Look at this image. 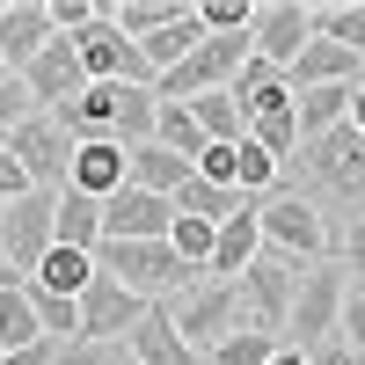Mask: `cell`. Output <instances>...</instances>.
<instances>
[{
    "instance_id": "f546056e",
    "label": "cell",
    "mask_w": 365,
    "mask_h": 365,
    "mask_svg": "<svg viewBox=\"0 0 365 365\" xmlns=\"http://www.w3.org/2000/svg\"><path fill=\"white\" fill-rule=\"evenodd\" d=\"M154 139L168 146V154H182V161H190L197 168V154H205V132H197V117H190V103H161V117H154Z\"/></svg>"
},
{
    "instance_id": "60d3db41",
    "label": "cell",
    "mask_w": 365,
    "mask_h": 365,
    "mask_svg": "<svg viewBox=\"0 0 365 365\" xmlns=\"http://www.w3.org/2000/svg\"><path fill=\"white\" fill-rule=\"evenodd\" d=\"M307 365H365V358H358L344 336H329V344H314V351H307Z\"/></svg>"
},
{
    "instance_id": "b9f144b4",
    "label": "cell",
    "mask_w": 365,
    "mask_h": 365,
    "mask_svg": "<svg viewBox=\"0 0 365 365\" xmlns=\"http://www.w3.org/2000/svg\"><path fill=\"white\" fill-rule=\"evenodd\" d=\"M351 132L365 139V88H358V103H351Z\"/></svg>"
},
{
    "instance_id": "8d00e7d4",
    "label": "cell",
    "mask_w": 365,
    "mask_h": 365,
    "mask_svg": "<svg viewBox=\"0 0 365 365\" xmlns=\"http://www.w3.org/2000/svg\"><path fill=\"white\" fill-rule=\"evenodd\" d=\"M58 365H139V358H132V344H66Z\"/></svg>"
},
{
    "instance_id": "2e32d148",
    "label": "cell",
    "mask_w": 365,
    "mask_h": 365,
    "mask_svg": "<svg viewBox=\"0 0 365 365\" xmlns=\"http://www.w3.org/2000/svg\"><path fill=\"white\" fill-rule=\"evenodd\" d=\"M125 182H132V154H125V146H110V139L73 146V175H66V190H81V197H117Z\"/></svg>"
},
{
    "instance_id": "1f68e13d",
    "label": "cell",
    "mask_w": 365,
    "mask_h": 365,
    "mask_svg": "<svg viewBox=\"0 0 365 365\" xmlns=\"http://www.w3.org/2000/svg\"><path fill=\"white\" fill-rule=\"evenodd\" d=\"M285 344L278 336H270V329H234V336L220 344V351H212L205 365H270V358H278Z\"/></svg>"
},
{
    "instance_id": "4fadbf2b",
    "label": "cell",
    "mask_w": 365,
    "mask_h": 365,
    "mask_svg": "<svg viewBox=\"0 0 365 365\" xmlns=\"http://www.w3.org/2000/svg\"><path fill=\"white\" fill-rule=\"evenodd\" d=\"M307 44H314V8H299V0H270V8H256V58H263V66L285 73Z\"/></svg>"
},
{
    "instance_id": "8fae6325",
    "label": "cell",
    "mask_w": 365,
    "mask_h": 365,
    "mask_svg": "<svg viewBox=\"0 0 365 365\" xmlns=\"http://www.w3.org/2000/svg\"><path fill=\"white\" fill-rule=\"evenodd\" d=\"M22 88L37 96V110H66L81 88H88V66H81V44L73 37H51L37 58L22 66Z\"/></svg>"
},
{
    "instance_id": "8992f818",
    "label": "cell",
    "mask_w": 365,
    "mask_h": 365,
    "mask_svg": "<svg viewBox=\"0 0 365 365\" xmlns=\"http://www.w3.org/2000/svg\"><path fill=\"white\" fill-rule=\"evenodd\" d=\"M51 249H58V190H29V197H15L0 212V256L22 278H37Z\"/></svg>"
},
{
    "instance_id": "ba28073f",
    "label": "cell",
    "mask_w": 365,
    "mask_h": 365,
    "mask_svg": "<svg viewBox=\"0 0 365 365\" xmlns=\"http://www.w3.org/2000/svg\"><path fill=\"white\" fill-rule=\"evenodd\" d=\"M299 278H307V270H299V263H285V256H256L249 270H241V299H249V322L256 329H270V336H278L285 344V314H292V292H299Z\"/></svg>"
},
{
    "instance_id": "ab89813d",
    "label": "cell",
    "mask_w": 365,
    "mask_h": 365,
    "mask_svg": "<svg viewBox=\"0 0 365 365\" xmlns=\"http://www.w3.org/2000/svg\"><path fill=\"white\" fill-rule=\"evenodd\" d=\"M197 175H205V182H227V190H241V182H234V146H205V154H197Z\"/></svg>"
},
{
    "instance_id": "52a82bcc",
    "label": "cell",
    "mask_w": 365,
    "mask_h": 365,
    "mask_svg": "<svg viewBox=\"0 0 365 365\" xmlns=\"http://www.w3.org/2000/svg\"><path fill=\"white\" fill-rule=\"evenodd\" d=\"M0 146H8V154L29 168V182H37V190H66V175H73V132L58 125L51 110H37L29 125H15Z\"/></svg>"
},
{
    "instance_id": "ffe728a7",
    "label": "cell",
    "mask_w": 365,
    "mask_h": 365,
    "mask_svg": "<svg viewBox=\"0 0 365 365\" xmlns=\"http://www.w3.org/2000/svg\"><path fill=\"white\" fill-rule=\"evenodd\" d=\"M197 168L182 161V154H168L161 139H146V146H132V190H154V197H175L182 182H190Z\"/></svg>"
},
{
    "instance_id": "9a60e30c",
    "label": "cell",
    "mask_w": 365,
    "mask_h": 365,
    "mask_svg": "<svg viewBox=\"0 0 365 365\" xmlns=\"http://www.w3.org/2000/svg\"><path fill=\"white\" fill-rule=\"evenodd\" d=\"M358 73H365V58H351L344 44H329V37H314L307 51H299L292 58V66H285V88H292V96H307V88H358Z\"/></svg>"
},
{
    "instance_id": "f6af8a7d",
    "label": "cell",
    "mask_w": 365,
    "mask_h": 365,
    "mask_svg": "<svg viewBox=\"0 0 365 365\" xmlns=\"http://www.w3.org/2000/svg\"><path fill=\"white\" fill-rule=\"evenodd\" d=\"M358 88H365V73H358Z\"/></svg>"
},
{
    "instance_id": "836d02e7",
    "label": "cell",
    "mask_w": 365,
    "mask_h": 365,
    "mask_svg": "<svg viewBox=\"0 0 365 365\" xmlns=\"http://www.w3.org/2000/svg\"><path fill=\"white\" fill-rule=\"evenodd\" d=\"M197 22L205 37H241V29H256V8L249 0H197Z\"/></svg>"
},
{
    "instance_id": "7402d4cb",
    "label": "cell",
    "mask_w": 365,
    "mask_h": 365,
    "mask_svg": "<svg viewBox=\"0 0 365 365\" xmlns=\"http://www.w3.org/2000/svg\"><path fill=\"white\" fill-rule=\"evenodd\" d=\"M351 103H358L351 81H344V88H307V96H292V110H299V139H322V132L351 125Z\"/></svg>"
},
{
    "instance_id": "7c38bea8",
    "label": "cell",
    "mask_w": 365,
    "mask_h": 365,
    "mask_svg": "<svg viewBox=\"0 0 365 365\" xmlns=\"http://www.w3.org/2000/svg\"><path fill=\"white\" fill-rule=\"evenodd\" d=\"M168 227H175V205L154 190L125 182L117 197H103V241H168Z\"/></svg>"
},
{
    "instance_id": "5bb4252c",
    "label": "cell",
    "mask_w": 365,
    "mask_h": 365,
    "mask_svg": "<svg viewBox=\"0 0 365 365\" xmlns=\"http://www.w3.org/2000/svg\"><path fill=\"white\" fill-rule=\"evenodd\" d=\"M51 37H58L51 0H8V8H0V58H8V73H22Z\"/></svg>"
},
{
    "instance_id": "ee69618b",
    "label": "cell",
    "mask_w": 365,
    "mask_h": 365,
    "mask_svg": "<svg viewBox=\"0 0 365 365\" xmlns=\"http://www.w3.org/2000/svg\"><path fill=\"white\" fill-rule=\"evenodd\" d=\"M0 81H8V58H0Z\"/></svg>"
},
{
    "instance_id": "74e56055",
    "label": "cell",
    "mask_w": 365,
    "mask_h": 365,
    "mask_svg": "<svg viewBox=\"0 0 365 365\" xmlns=\"http://www.w3.org/2000/svg\"><path fill=\"white\" fill-rule=\"evenodd\" d=\"M336 336L365 358V285H351V292H344V322H336Z\"/></svg>"
},
{
    "instance_id": "d590c367",
    "label": "cell",
    "mask_w": 365,
    "mask_h": 365,
    "mask_svg": "<svg viewBox=\"0 0 365 365\" xmlns=\"http://www.w3.org/2000/svg\"><path fill=\"white\" fill-rule=\"evenodd\" d=\"M29 117H37V96L22 88V73H8L0 81V139H8L15 125H29Z\"/></svg>"
},
{
    "instance_id": "e575fe53",
    "label": "cell",
    "mask_w": 365,
    "mask_h": 365,
    "mask_svg": "<svg viewBox=\"0 0 365 365\" xmlns=\"http://www.w3.org/2000/svg\"><path fill=\"white\" fill-rule=\"evenodd\" d=\"M336 270L351 285H365V212H351V220L336 227Z\"/></svg>"
},
{
    "instance_id": "83f0119b",
    "label": "cell",
    "mask_w": 365,
    "mask_h": 365,
    "mask_svg": "<svg viewBox=\"0 0 365 365\" xmlns=\"http://www.w3.org/2000/svg\"><path fill=\"white\" fill-rule=\"evenodd\" d=\"M314 37H329L351 58H365V0H329V8H314Z\"/></svg>"
},
{
    "instance_id": "ac0fdd59",
    "label": "cell",
    "mask_w": 365,
    "mask_h": 365,
    "mask_svg": "<svg viewBox=\"0 0 365 365\" xmlns=\"http://www.w3.org/2000/svg\"><path fill=\"white\" fill-rule=\"evenodd\" d=\"M256 212H263V205H256ZM256 212H241V220H227V227H220V241H212V270H205V278L234 285L241 270L263 256V227H256Z\"/></svg>"
},
{
    "instance_id": "603a6c76",
    "label": "cell",
    "mask_w": 365,
    "mask_h": 365,
    "mask_svg": "<svg viewBox=\"0 0 365 365\" xmlns=\"http://www.w3.org/2000/svg\"><path fill=\"white\" fill-rule=\"evenodd\" d=\"M249 139L292 168V161H299V110H292V96H285V103H270V110H256V117H249Z\"/></svg>"
},
{
    "instance_id": "7bdbcfd3",
    "label": "cell",
    "mask_w": 365,
    "mask_h": 365,
    "mask_svg": "<svg viewBox=\"0 0 365 365\" xmlns=\"http://www.w3.org/2000/svg\"><path fill=\"white\" fill-rule=\"evenodd\" d=\"M270 365H307V351H278V358H270Z\"/></svg>"
},
{
    "instance_id": "277c9868",
    "label": "cell",
    "mask_w": 365,
    "mask_h": 365,
    "mask_svg": "<svg viewBox=\"0 0 365 365\" xmlns=\"http://www.w3.org/2000/svg\"><path fill=\"white\" fill-rule=\"evenodd\" d=\"M299 168H307V182H314L322 197L365 212V139L351 125L322 132V139H299Z\"/></svg>"
},
{
    "instance_id": "d6986e66",
    "label": "cell",
    "mask_w": 365,
    "mask_h": 365,
    "mask_svg": "<svg viewBox=\"0 0 365 365\" xmlns=\"http://www.w3.org/2000/svg\"><path fill=\"white\" fill-rule=\"evenodd\" d=\"M197 44H205V22H197V0H190V8H182L175 22H161V29H154V37H146V44H139V51H146V66H154V81H161V73H175V66H182V58H190V51H197Z\"/></svg>"
},
{
    "instance_id": "6da1fadb",
    "label": "cell",
    "mask_w": 365,
    "mask_h": 365,
    "mask_svg": "<svg viewBox=\"0 0 365 365\" xmlns=\"http://www.w3.org/2000/svg\"><path fill=\"white\" fill-rule=\"evenodd\" d=\"M256 227H263V249L285 256V263H299V270L336 263V227H329V212L307 190H270L263 212H256Z\"/></svg>"
},
{
    "instance_id": "d4e9b609",
    "label": "cell",
    "mask_w": 365,
    "mask_h": 365,
    "mask_svg": "<svg viewBox=\"0 0 365 365\" xmlns=\"http://www.w3.org/2000/svg\"><path fill=\"white\" fill-rule=\"evenodd\" d=\"M190 117H197V132H205L212 146H241V139H249V110H241L227 88H220V96H197Z\"/></svg>"
},
{
    "instance_id": "4dcf8cb0",
    "label": "cell",
    "mask_w": 365,
    "mask_h": 365,
    "mask_svg": "<svg viewBox=\"0 0 365 365\" xmlns=\"http://www.w3.org/2000/svg\"><path fill=\"white\" fill-rule=\"evenodd\" d=\"M37 285H44V292L81 299L88 285H96V256H81V249H51V256H44V270H37Z\"/></svg>"
},
{
    "instance_id": "cb8c5ba5",
    "label": "cell",
    "mask_w": 365,
    "mask_h": 365,
    "mask_svg": "<svg viewBox=\"0 0 365 365\" xmlns=\"http://www.w3.org/2000/svg\"><path fill=\"white\" fill-rule=\"evenodd\" d=\"M37 344H44V322L29 307V285H8L0 292V358L8 351H37Z\"/></svg>"
},
{
    "instance_id": "484cf974",
    "label": "cell",
    "mask_w": 365,
    "mask_h": 365,
    "mask_svg": "<svg viewBox=\"0 0 365 365\" xmlns=\"http://www.w3.org/2000/svg\"><path fill=\"white\" fill-rule=\"evenodd\" d=\"M182 8H190V0H103V15H110L117 29H125L132 44H146V37H154L161 22H175Z\"/></svg>"
},
{
    "instance_id": "7a4b0ae2",
    "label": "cell",
    "mask_w": 365,
    "mask_h": 365,
    "mask_svg": "<svg viewBox=\"0 0 365 365\" xmlns=\"http://www.w3.org/2000/svg\"><path fill=\"white\" fill-rule=\"evenodd\" d=\"M96 270L117 278L132 299H146V307H161V299L190 292V285L205 278V270H190L168 241H103V249H96Z\"/></svg>"
},
{
    "instance_id": "5b68a950",
    "label": "cell",
    "mask_w": 365,
    "mask_h": 365,
    "mask_svg": "<svg viewBox=\"0 0 365 365\" xmlns=\"http://www.w3.org/2000/svg\"><path fill=\"white\" fill-rule=\"evenodd\" d=\"M344 292H351V278L336 263H314L307 278H299V292H292V314H285V351H314V344H329L336 336V322H344Z\"/></svg>"
},
{
    "instance_id": "4316f807",
    "label": "cell",
    "mask_w": 365,
    "mask_h": 365,
    "mask_svg": "<svg viewBox=\"0 0 365 365\" xmlns=\"http://www.w3.org/2000/svg\"><path fill=\"white\" fill-rule=\"evenodd\" d=\"M22 285H29V307H37V322H44V344H81V299L44 292L37 278H22Z\"/></svg>"
},
{
    "instance_id": "d6a6232c",
    "label": "cell",
    "mask_w": 365,
    "mask_h": 365,
    "mask_svg": "<svg viewBox=\"0 0 365 365\" xmlns=\"http://www.w3.org/2000/svg\"><path fill=\"white\" fill-rule=\"evenodd\" d=\"M212 241H220V227H205V220H182L175 212V227H168V249L190 263V270H212Z\"/></svg>"
},
{
    "instance_id": "f35d334b",
    "label": "cell",
    "mask_w": 365,
    "mask_h": 365,
    "mask_svg": "<svg viewBox=\"0 0 365 365\" xmlns=\"http://www.w3.org/2000/svg\"><path fill=\"white\" fill-rule=\"evenodd\" d=\"M37 190V182H29V168L8 154V146H0V205H15V197H29Z\"/></svg>"
},
{
    "instance_id": "e0dca14e",
    "label": "cell",
    "mask_w": 365,
    "mask_h": 365,
    "mask_svg": "<svg viewBox=\"0 0 365 365\" xmlns=\"http://www.w3.org/2000/svg\"><path fill=\"white\" fill-rule=\"evenodd\" d=\"M132 358L139 365H205V351L182 344V329H175L168 307H146V322L132 329Z\"/></svg>"
},
{
    "instance_id": "44dd1931",
    "label": "cell",
    "mask_w": 365,
    "mask_h": 365,
    "mask_svg": "<svg viewBox=\"0 0 365 365\" xmlns=\"http://www.w3.org/2000/svg\"><path fill=\"white\" fill-rule=\"evenodd\" d=\"M58 249H81V256L103 249V197L58 190Z\"/></svg>"
},
{
    "instance_id": "f1b7e54d",
    "label": "cell",
    "mask_w": 365,
    "mask_h": 365,
    "mask_svg": "<svg viewBox=\"0 0 365 365\" xmlns=\"http://www.w3.org/2000/svg\"><path fill=\"white\" fill-rule=\"evenodd\" d=\"M227 96H234L241 110L256 117V110H270V103H285L292 88H285V73H278V66H263V58H249V66L234 73V88H227Z\"/></svg>"
},
{
    "instance_id": "3957f363",
    "label": "cell",
    "mask_w": 365,
    "mask_h": 365,
    "mask_svg": "<svg viewBox=\"0 0 365 365\" xmlns=\"http://www.w3.org/2000/svg\"><path fill=\"white\" fill-rule=\"evenodd\" d=\"M161 307L175 314V329H182V344L190 351H220L234 329H256L249 322V299H241V285H220V278H197L190 292H175V299H161Z\"/></svg>"
},
{
    "instance_id": "30bf717a",
    "label": "cell",
    "mask_w": 365,
    "mask_h": 365,
    "mask_svg": "<svg viewBox=\"0 0 365 365\" xmlns=\"http://www.w3.org/2000/svg\"><path fill=\"white\" fill-rule=\"evenodd\" d=\"M146 322V299H132L117 278H103L81 292V344H132V329Z\"/></svg>"
},
{
    "instance_id": "9c48e42d",
    "label": "cell",
    "mask_w": 365,
    "mask_h": 365,
    "mask_svg": "<svg viewBox=\"0 0 365 365\" xmlns=\"http://www.w3.org/2000/svg\"><path fill=\"white\" fill-rule=\"evenodd\" d=\"M81 66H88V81H125V88H154V66H146V51L117 29L110 15L96 22V29H81Z\"/></svg>"
}]
</instances>
